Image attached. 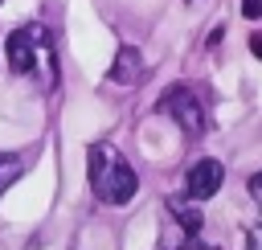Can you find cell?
<instances>
[{"mask_svg":"<svg viewBox=\"0 0 262 250\" xmlns=\"http://www.w3.org/2000/svg\"><path fill=\"white\" fill-rule=\"evenodd\" d=\"M221 180H225V168H221V160L205 156V160H196V164L188 168V176H184V189H188V197H196V201H209V197L221 189Z\"/></svg>","mask_w":262,"mask_h":250,"instance_id":"obj_4","label":"cell"},{"mask_svg":"<svg viewBox=\"0 0 262 250\" xmlns=\"http://www.w3.org/2000/svg\"><path fill=\"white\" fill-rule=\"evenodd\" d=\"M4 49H8L12 74L33 78V82H41V86H53V82H57V57H53V41H49V29H45V25L12 29Z\"/></svg>","mask_w":262,"mask_h":250,"instance_id":"obj_1","label":"cell"},{"mask_svg":"<svg viewBox=\"0 0 262 250\" xmlns=\"http://www.w3.org/2000/svg\"><path fill=\"white\" fill-rule=\"evenodd\" d=\"M250 197L262 205V172H254V176H250Z\"/></svg>","mask_w":262,"mask_h":250,"instance_id":"obj_9","label":"cell"},{"mask_svg":"<svg viewBox=\"0 0 262 250\" xmlns=\"http://www.w3.org/2000/svg\"><path fill=\"white\" fill-rule=\"evenodd\" d=\"M16 176H20V160H16V156H4V152H0V197L8 193V184H12Z\"/></svg>","mask_w":262,"mask_h":250,"instance_id":"obj_7","label":"cell"},{"mask_svg":"<svg viewBox=\"0 0 262 250\" xmlns=\"http://www.w3.org/2000/svg\"><path fill=\"white\" fill-rule=\"evenodd\" d=\"M242 16L246 20H258L262 16V0H242Z\"/></svg>","mask_w":262,"mask_h":250,"instance_id":"obj_8","label":"cell"},{"mask_svg":"<svg viewBox=\"0 0 262 250\" xmlns=\"http://www.w3.org/2000/svg\"><path fill=\"white\" fill-rule=\"evenodd\" d=\"M168 209L176 213V221L184 225V234H188V238H196V234H201V225H205L201 209H192V205H188V201H180V197H168Z\"/></svg>","mask_w":262,"mask_h":250,"instance_id":"obj_6","label":"cell"},{"mask_svg":"<svg viewBox=\"0 0 262 250\" xmlns=\"http://www.w3.org/2000/svg\"><path fill=\"white\" fill-rule=\"evenodd\" d=\"M250 53L262 61V33H254V37H250Z\"/></svg>","mask_w":262,"mask_h":250,"instance_id":"obj_11","label":"cell"},{"mask_svg":"<svg viewBox=\"0 0 262 250\" xmlns=\"http://www.w3.org/2000/svg\"><path fill=\"white\" fill-rule=\"evenodd\" d=\"M90 189L106 205H127L135 197V189H139L135 168L127 164V156L115 143H90Z\"/></svg>","mask_w":262,"mask_h":250,"instance_id":"obj_2","label":"cell"},{"mask_svg":"<svg viewBox=\"0 0 262 250\" xmlns=\"http://www.w3.org/2000/svg\"><path fill=\"white\" fill-rule=\"evenodd\" d=\"M246 250H262V230H250L246 234Z\"/></svg>","mask_w":262,"mask_h":250,"instance_id":"obj_10","label":"cell"},{"mask_svg":"<svg viewBox=\"0 0 262 250\" xmlns=\"http://www.w3.org/2000/svg\"><path fill=\"white\" fill-rule=\"evenodd\" d=\"M160 111L184 131V135H205V127H209V115H205V102L188 90V86H172V90H164V98H160Z\"/></svg>","mask_w":262,"mask_h":250,"instance_id":"obj_3","label":"cell"},{"mask_svg":"<svg viewBox=\"0 0 262 250\" xmlns=\"http://www.w3.org/2000/svg\"><path fill=\"white\" fill-rule=\"evenodd\" d=\"M139 78H143V57H139V49L123 45V49L115 53V61H111V82H119V86H135Z\"/></svg>","mask_w":262,"mask_h":250,"instance_id":"obj_5","label":"cell"}]
</instances>
